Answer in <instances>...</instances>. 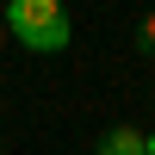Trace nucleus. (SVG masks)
<instances>
[{
  "mask_svg": "<svg viewBox=\"0 0 155 155\" xmlns=\"http://www.w3.org/2000/svg\"><path fill=\"white\" fill-rule=\"evenodd\" d=\"M6 31L19 37V50L31 56H62L74 44V19L62 0H12L6 6Z\"/></svg>",
  "mask_w": 155,
  "mask_h": 155,
  "instance_id": "obj_1",
  "label": "nucleus"
},
{
  "mask_svg": "<svg viewBox=\"0 0 155 155\" xmlns=\"http://www.w3.org/2000/svg\"><path fill=\"white\" fill-rule=\"evenodd\" d=\"M93 155H149V130H137V124H112V130L93 143Z\"/></svg>",
  "mask_w": 155,
  "mask_h": 155,
  "instance_id": "obj_2",
  "label": "nucleus"
},
{
  "mask_svg": "<svg viewBox=\"0 0 155 155\" xmlns=\"http://www.w3.org/2000/svg\"><path fill=\"white\" fill-rule=\"evenodd\" d=\"M137 44H143V50H155V12H149L143 25H137Z\"/></svg>",
  "mask_w": 155,
  "mask_h": 155,
  "instance_id": "obj_3",
  "label": "nucleus"
},
{
  "mask_svg": "<svg viewBox=\"0 0 155 155\" xmlns=\"http://www.w3.org/2000/svg\"><path fill=\"white\" fill-rule=\"evenodd\" d=\"M149 155H155V130H149Z\"/></svg>",
  "mask_w": 155,
  "mask_h": 155,
  "instance_id": "obj_4",
  "label": "nucleus"
},
{
  "mask_svg": "<svg viewBox=\"0 0 155 155\" xmlns=\"http://www.w3.org/2000/svg\"><path fill=\"white\" fill-rule=\"evenodd\" d=\"M0 37H6V19H0Z\"/></svg>",
  "mask_w": 155,
  "mask_h": 155,
  "instance_id": "obj_5",
  "label": "nucleus"
}]
</instances>
